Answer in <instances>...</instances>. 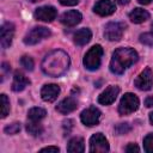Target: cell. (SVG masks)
I'll list each match as a JSON object with an SVG mask.
<instances>
[{"label": "cell", "mask_w": 153, "mask_h": 153, "mask_svg": "<svg viewBox=\"0 0 153 153\" xmlns=\"http://www.w3.org/2000/svg\"><path fill=\"white\" fill-rule=\"evenodd\" d=\"M0 98H1V117L5 118L10 112V100L7 96L4 93L0 96Z\"/></svg>", "instance_id": "603a6c76"}, {"label": "cell", "mask_w": 153, "mask_h": 153, "mask_svg": "<svg viewBox=\"0 0 153 153\" xmlns=\"http://www.w3.org/2000/svg\"><path fill=\"white\" fill-rule=\"evenodd\" d=\"M139 151H140V148L135 143H129L126 147V152H128V153H130V152H139Z\"/></svg>", "instance_id": "4dcf8cb0"}, {"label": "cell", "mask_w": 153, "mask_h": 153, "mask_svg": "<svg viewBox=\"0 0 153 153\" xmlns=\"http://www.w3.org/2000/svg\"><path fill=\"white\" fill-rule=\"evenodd\" d=\"M152 31H153V24H152Z\"/></svg>", "instance_id": "f35d334b"}, {"label": "cell", "mask_w": 153, "mask_h": 153, "mask_svg": "<svg viewBox=\"0 0 153 153\" xmlns=\"http://www.w3.org/2000/svg\"><path fill=\"white\" fill-rule=\"evenodd\" d=\"M102 56H103V48L97 44L93 45L84 57V66L90 69V71H96L99 68L100 62H102Z\"/></svg>", "instance_id": "3957f363"}, {"label": "cell", "mask_w": 153, "mask_h": 153, "mask_svg": "<svg viewBox=\"0 0 153 153\" xmlns=\"http://www.w3.org/2000/svg\"><path fill=\"white\" fill-rule=\"evenodd\" d=\"M50 36V31L49 29L44 27V26H36L33 29H31L24 37V43L27 45H33L37 44L38 42H41L44 38H48Z\"/></svg>", "instance_id": "5b68a950"}, {"label": "cell", "mask_w": 153, "mask_h": 153, "mask_svg": "<svg viewBox=\"0 0 153 153\" xmlns=\"http://www.w3.org/2000/svg\"><path fill=\"white\" fill-rule=\"evenodd\" d=\"M13 33H14V25L12 23L2 24V26L0 29V43L4 49H6L11 45Z\"/></svg>", "instance_id": "8fae6325"}, {"label": "cell", "mask_w": 153, "mask_h": 153, "mask_svg": "<svg viewBox=\"0 0 153 153\" xmlns=\"http://www.w3.org/2000/svg\"><path fill=\"white\" fill-rule=\"evenodd\" d=\"M31 2H37V1H42V0H30Z\"/></svg>", "instance_id": "74e56055"}, {"label": "cell", "mask_w": 153, "mask_h": 153, "mask_svg": "<svg viewBox=\"0 0 153 153\" xmlns=\"http://www.w3.org/2000/svg\"><path fill=\"white\" fill-rule=\"evenodd\" d=\"M81 19H82L81 13L75 11V10H71L68 12H65L60 17V22L66 26H74L76 24H79L81 22Z\"/></svg>", "instance_id": "5bb4252c"}, {"label": "cell", "mask_w": 153, "mask_h": 153, "mask_svg": "<svg viewBox=\"0 0 153 153\" xmlns=\"http://www.w3.org/2000/svg\"><path fill=\"white\" fill-rule=\"evenodd\" d=\"M30 84V80L20 72H16L14 76H13V81H12V90L14 92H19L23 91L27 85Z\"/></svg>", "instance_id": "e0dca14e"}, {"label": "cell", "mask_w": 153, "mask_h": 153, "mask_svg": "<svg viewBox=\"0 0 153 153\" xmlns=\"http://www.w3.org/2000/svg\"><path fill=\"white\" fill-rule=\"evenodd\" d=\"M126 25L120 22H111L105 25L104 36L109 41H120L123 36Z\"/></svg>", "instance_id": "8992f818"}, {"label": "cell", "mask_w": 153, "mask_h": 153, "mask_svg": "<svg viewBox=\"0 0 153 153\" xmlns=\"http://www.w3.org/2000/svg\"><path fill=\"white\" fill-rule=\"evenodd\" d=\"M135 86L141 91H148L153 85V73L151 68H145L135 79Z\"/></svg>", "instance_id": "ba28073f"}, {"label": "cell", "mask_w": 153, "mask_h": 153, "mask_svg": "<svg viewBox=\"0 0 153 153\" xmlns=\"http://www.w3.org/2000/svg\"><path fill=\"white\" fill-rule=\"evenodd\" d=\"M118 93H120V87L115 86V85H111V86L106 87L104 92L100 93V96L98 97V102L103 105H109V104L115 102Z\"/></svg>", "instance_id": "7c38bea8"}, {"label": "cell", "mask_w": 153, "mask_h": 153, "mask_svg": "<svg viewBox=\"0 0 153 153\" xmlns=\"http://www.w3.org/2000/svg\"><path fill=\"white\" fill-rule=\"evenodd\" d=\"M59 147H54V146H49V147H44L41 149V152H59Z\"/></svg>", "instance_id": "1f68e13d"}, {"label": "cell", "mask_w": 153, "mask_h": 153, "mask_svg": "<svg viewBox=\"0 0 153 153\" xmlns=\"http://www.w3.org/2000/svg\"><path fill=\"white\" fill-rule=\"evenodd\" d=\"M149 122H151V124H153V112L149 114Z\"/></svg>", "instance_id": "8d00e7d4"}, {"label": "cell", "mask_w": 153, "mask_h": 153, "mask_svg": "<svg viewBox=\"0 0 153 153\" xmlns=\"http://www.w3.org/2000/svg\"><path fill=\"white\" fill-rule=\"evenodd\" d=\"M149 18V13L143 10V8H135L130 13H129V19L135 23V24H140V23H143L146 22L147 19Z\"/></svg>", "instance_id": "d6986e66"}, {"label": "cell", "mask_w": 153, "mask_h": 153, "mask_svg": "<svg viewBox=\"0 0 153 153\" xmlns=\"http://www.w3.org/2000/svg\"><path fill=\"white\" fill-rule=\"evenodd\" d=\"M76 108H78V103H76V100H75L73 97H67V98L62 99V100L56 105V110H57L60 114H63V115L74 111Z\"/></svg>", "instance_id": "2e32d148"}, {"label": "cell", "mask_w": 153, "mask_h": 153, "mask_svg": "<svg viewBox=\"0 0 153 153\" xmlns=\"http://www.w3.org/2000/svg\"><path fill=\"white\" fill-rule=\"evenodd\" d=\"M139 98L134 93H126L120 102L118 112L121 115H129L137 110L139 108Z\"/></svg>", "instance_id": "277c9868"}, {"label": "cell", "mask_w": 153, "mask_h": 153, "mask_svg": "<svg viewBox=\"0 0 153 153\" xmlns=\"http://www.w3.org/2000/svg\"><path fill=\"white\" fill-rule=\"evenodd\" d=\"M120 5H127L128 2H129V0H116Z\"/></svg>", "instance_id": "e575fe53"}, {"label": "cell", "mask_w": 153, "mask_h": 153, "mask_svg": "<svg viewBox=\"0 0 153 153\" xmlns=\"http://www.w3.org/2000/svg\"><path fill=\"white\" fill-rule=\"evenodd\" d=\"M91 37H92V32L88 29L84 27V29H80L79 31H76L74 33L73 41H74V43L76 45H85V44H87L90 42Z\"/></svg>", "instance_id": "ac0fdd59"}, {"label": "cell", "mask_w": 153, "mask_h": 153, "mask_svg": "<svg viewBox=\"0 0 153 153\" xmlns=\"http://www.w3.org/2000/svg\"><path fill=\"white\" fill-rule=\"evenodd\" d=\"M19 130H20V123H18V122L11 123V124H8V126L5 127V133L6 134H10V135L17 134Z\"/></svg>", "instance_id": "83f0119b"}, {"label": "cell", "mask_w": 153, "mask_h": 153, "mask_svg": "<svg viewBox=\"0 0 153 153\" xmlns=\"http://www.w3.org/2000/svg\"><path fill=\"white\" fill-rule=\"evenodd\" d=\"M140 42L146 45H153V31L140 35Z\"/></svg>", "instance_id": "4316f807"}, {"label": "cell", "mask_w": 153, "mask_h": 153, "mask_svg": "<svg viewBox=\"0 0 153 153\" xmlns=\"http://www.w3.org/2000/svg\"><path fill=\"white\" fill-rule=\"evenodd\" d=\"M59 1L63 6H74L79 2V0H59Z\"/></svg>", "instance_id": "f546056e"}, {"label": "cell", "mask_w": 153, "mask_h": 153, "mask_svg": "<svg viewBox=\"0 0 153 153\" xmlns=\"http://www.w3.org/2000/svg\"><path fill=\"white\" fill-rule=\"evenodd\" d=\"M145 105L147 108H152L153 106V96H149V97H147L145 99Z\"/></svg>", "instance_id": "d6a6232c"}, {"label": "cell", "mask_w": 153, "mask_h": 153, "mask_svg": "<svg viewBox=\"0 0 153 153\" xmlns=\"http://www.w3.org/2000/svg\"><path fill=\"white\" fill-rule=\"evenodd\" d=\"M26 130L29 134H31L32 136H38L43 133V127L39 122H35V121H30L26 124Z\"/></svg>", "instance_id": "7402d4cb"}, {"label": "cell", "mask_w": 153, "mask_h": 153, "mask_svg": "<svg viewBox=\"0 0 153 153\" xmlns=\"http://www.w3.org/2000/svg\"><path fill=\"white\" fill-rule=\"evenodd\" d=\"M143 149L148 153H153V134H148L143 139Z\"/></svg>", "instance_id": "484cf974"}, {"label": "cell", "mask_w": 153, "mask_h": 153, "mask_svg": "<svg viewBox=\"0 0 153 153\" xmlns=\"http://www.w3.org/2000/svg\"><path fill=\"white\" fill-rule=\"evenodd\" d=\"M20 65L26 69V71H32L33 69V60L27 56V55H24L22 59H20Z\"/></svg>", "instance_id": "d4e9b609"}, {"label": "cell", "mask_w": 153, "mask_h": 153, "mask_svg": "<svg viewBox=\"0 0 153 153\" xmlns=\"http://www.w3.org/2000/svg\"><path fill=\"white\" fill-rule=\"evenodd\" d=\"M94 13L99 16H110L116 11V6L111 0H99L93 7Z\"/></svg>", "instance_id": "4fadbf2b"}, {"label": "cell", "mask_w": 153, "mask_h": 153, "mask_svg": "<svg viewBox=\"0 0 153 153\" xmlns=\"http://www.w3.org/2000/svg\"><path fill=\"white\" fill-rule=\"evenodd\" d=\"M73 127V122L72 120H67L63 122V129H65V135H68L71 133V129Z\"/></svg>", "instance_id": "f1b7e54d"}, {"label": "cell", "mask_w": 153, "mask_h": 153, "mask_svg": "<svg viewBox=\"0 0 153 153\" xmlns=\"http://www.w3.org/2000/svg\"><path fill=\"white\" fill-rule=\"evenodd\" d=\"M42 71L49 76H60L69 67V56L63 50H53L42 61Z\"/></svg>", "instance_id": "6da1fadb"}, {"label": "cell", "mask_w": 153, "mask_h": 153, "mask_svg": "<svg viewBox=\"0 0 153 153\" xmlns=\"http://www.w3.org/2000/svg\"><path fill=\"white\" fill-rule=\"evenodd\" d=\"M109 151V142L102 133H97L90 139V152L92 153H104Z\"/></svg>", "instance_id": "52a82bcc"}, {"label": "cell", "mask_w": 153, "mask_h": 153, "mask_svg": "<svg viewBox=\"0 0 153 153\" xmlns=\"http://www.w3.org/2000/svg\"><path fill=\"white\" fill-rule=\"evenodd\" d=\"M67 151L71 153H81L85 151V145H84V140L79 136H75L73 139H71V141L68 142L67 146Z\"/></svg>", "instance_id": "ffe728a7"}, {"label": "cell", "mask_w": 153, "mask_h": 153, "mask_svg": "<svg viewBox=\"0 0 153 153\" xmlns=\"http://www.w3.org/2000/svg\"><path fill=\"white\" fill-rule=\"evenodd\" d=\"M137 53L131 48H118L114 51L110 61V71L115 74H122L128 67L137 61Z\"/></svg>", "instance_id": "7a4b0ae2"}, {"label": "cell", "mask_w": 153, "mask_h": 153, "mask_svg": "<svg viewBox=\"0 0 153 153\" xmlns=\"http://www.w3.org/2000/svg\"><path fill=\"white\" fill-rule=\"evenodd\" d=\"M8 69H10V65L6 63V62H4V63H2V71H4V72H7Z\"/></svg>", "instance_id": "836d02e7"}, {"label": "cell", "mask_w": 153, "mask_h": 153, "mask_svg": "<svg viewBox=\"0 0 153 153\" xmlns=\"http://www.w3.org/2000/svg\"><path fill=\"white\" fill-rule=\"evenodd\" d=\"M60 93V87L56 84L44 85L41 90V97L45 102H54Z\"/></svg>", "instance_id": "9a60e30c"}, {"label": "cell", "mask_w": 153, "mask_h": 153, "mask_svg": "<svg viewBox=\"0 0 153 153\" xmlns=\"http://www.w3.org/2000/svg\"><path fill=\"white\" fill-rule=\"evenodd\" d=\"M131 130V126L129 123H120L115 127V133L117 135H123V134H127Z\"/></svg>", "instance_id": "cb8c5ba5"}, {"label": "cell", "mask_w": 153, "mask_h": 153, "mask_svg": "<svg viewBox=\"0 0 153 153\" xmlns=\"http://www.w3.org/2000/svg\"><path fill=\"white\" fill-rule=\"evenodd\" d=\"M57 11L55 7L53 6H42L36 8L33 16L37 20H42V22H53L56 18Z\"/></svg>", "instance_id": "30bf717a"}, {"label": "cell", "mask_w": 153, "mask_h": 153, "mask_svg": "<svg viewBox=\"0 0 153 153\" xmlns=\"http://www.w3.org/2000/svg\"><path fill=\"white\" fill-rule=\"evenodd\" d=\"M99 118H100V111L96 106H90V108L85 109L81 112V115H80L81 122L85 126H88V127H92V126L98 124Z\"/></svg>", "instance_id": "9c48e42d"}, {"label": "cell", "mask_w": 153, "mask_h": 153, "mask_svg": "<svg viewBox=\"0 0 153 153\" xmlns=\"http://www.w3.org/2000/svg\"><path fill=\"white\" fill-rule=\"evenodd\" d=\"M140 4H142V5H147V4H149L152 0H137Z\"/></svg>", "instance_id": "d590c367"}, {"label": "cell", "mask_w": 153, "mask_h": 153, "mask_svg": "<svg viewBox=\"0 0 153 153\" xmlns=\"http://www.w3.org/2000/svg\"><path fill=\"white\" fill-rule=\"evenodd\" d=\"M47 115V111L42 108H32L29 110L27 112V118L30 121H35V122H39L41 120H43Z\"/></svg>", "instance_id": "44dd1931"}]
</instances>
